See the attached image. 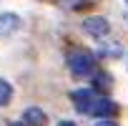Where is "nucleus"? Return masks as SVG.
<instances>
[{"label":"nucleus","instance_id":"f257e3e1","mask_svg":"<svg viewBox=\"0 0 128 126\" xmlns=\"http://www.w3.org/2000/svg\"><path fill=\"white\" fill-rule=\"evenodd\" d=\"M68 68H70L73 76L86 78V76H90L93 68H96V58H93V53H88V50H73V53L68 55Z\"/></svg>","mask_w":128,"mask_h":126},{"label":"nucleus","instance_id":"f03ea898","mask_svg":"<svg viewBox=\"0 0 128 126\" xmlns=\"http://www.w3.org/2000/svg\"><path fill=\"white\" fill-rule=\"evenodd\" d=\"M70 98H73V103L78 106V111L88 113V111H90V106H93V101H96L98 96H96V91H93V88H78V91H73V93H70Z\"/></svg>","mask_w":128,"mask_h":126},{"label":"nucleus","instance_id":"7ed1b4c3","mask_svg":"<svg viewBox=\"0 0 128 126\" xmlns=\"http://www.w3.org/2000/svg\"><path fill=\"white\" fill-rule=\"evenodd\" d=\"M83 30H86L88 35H93V38H103V35H108V20L93 15V18H88V20L83 23Z\"/></svg>","mask_w":128,"mask_h":126},{"label":"nucleus","instance_id":"20e7f679","mask_svg":"<svg viewBox=\"0 0 128 126\" xmlns=\"http://www.w3.org/2000/svg\"><path fill=\"white\" fill-rule=\"evenodd\" d=\"M116 111H118V106H116L110 98L98 96V98L93 101V106H90V111H88V113H93V116H113Z\"/></svg>","mask_w":128,"mask_h":126},{"label":"nucleus","instance_id":"39448f33","mask_svg":"<svg viewBox=\"0 0 128 126\" xmlns=\"http://www.w3.org/2000/svg\"><path fill=\"white\" fill-rule=\"evenodd\" d=\"M23 121H25V126H45V123H48V116L43 113V108L30 106V108H25Z\"/></svg>","mask_w":128,"mask_h":126},{"label":"nucleus","instance_id":"423d86ee","mask_svg":"<svg viewBox=\"0 0 128 126\" xmlns=\"http://www.w3.org/2000/svg\"><path fill=\"white\" fill-rule=\"evenodd\" d=\"M18 25H20L18 15H13V13H5V15H0V35H8V33H13Z\"/></svg>","mask_w":128,"mask_h":126},{"label":"nucleus","instance_id":"0eeeda50","mask_svg":"<svg viewBox=\"0 0 128 126\" xmlns=\"http://www.w3.org/2000/svg\"><path fill=\"white\" fill-rule=\"evenodd\" d=\"M110 88V76L108 73H93V91H108Z\"/></svg>","mask_w":128,"mask_h":126},{"label":"nucleus","instance_id":"6e6552de","mask_svg":"<svg viewBox=\"0 0 128 126\" xmlns=\"http://www.w3.org/2000/svg\"><path fill=\"white\" fill-rule=\"evenodd\" d=\"M10 96H13V86H10L8 81L0 78V106H5V103L10 101Z\"/></svg>","mask_w":128,"mask_h":126},{"label":"nucleus","instance_id":"1a4fd4ad","mask_svg":"<svg viewBox=\"0 0 128 126\" xmlns=\"http://www.w3.org/2000/svg\"><path fill=\"white\" fill-rule=\"evenodd\" d=\"M96 126H118V123H116V121H98Z\"/></svg>","mask_w":128,"mask_h":126},{"label":"nucleus","instance_id":"9d476101","mask_svg":"<svg viewBox=\"0 0 128 126\" xmlns=\"http://www.w3.org/2000/svg\"><path fill=\"white\" fill-rule=\"evenodd\" d=\"M58 126H76V123H73V121H60Z\"/></svg>","mask_w":128,"mask_h":126},{"label":"nucleus","instance_id":"9b49d317","mask_svg":"<svg viewBox=\"0 0 128 126\" xmlns=\"http://www.w3.org/2000/svg\"><path fill=\"white\" fill-rule=\"evenodd\" d=\"M10 126H23V123H10Z\"/></svg>","mask_w":128,"mask_h":126}]
</instances>
